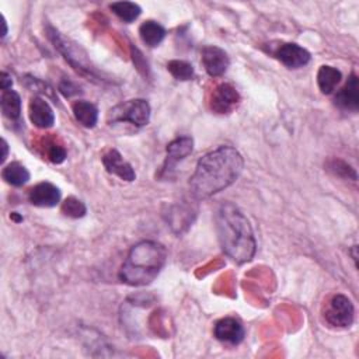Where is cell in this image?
Wrapping results in <instances>:
<instances>
[{
    "label": "cell",
    "mask_w": 359,
    "mask_h": 359,
    "mask_svg": "<svg viewBox=\"0 0 359 359\" xmlns=\"http://www.w3.org/2000/svg\"><path fill=\"white\" fill-rule=\"evenodd\" d=\"M341 79H342V74L338 69L327 65L321 66L317 73V84L320 91L323 94H331L335 90V87L339 84Z\"/></svg>",
    "instance_id": "ac0fdd59"
},
{
    "label": "cell",
    "mask_w": 359,
    "mask_h": 359,
    "mask_svg": "<svg viewBox=\"0 0 359 359\" xmlns=\"http://www.w3.org/2000/svg\"><path fill=\"white\" fill-rule=\"evenodd\" d=\"M31 122L41 129H48L55 123V114L50 105L41 97H32L28 105Z\"/></svg>",
    "instance_id": "5bb4252c"
},
{
    "label": "cell",
    "mask_w": 359,
    "mask_h": 359,
    "mask_svg": "<svg viewBox=\"0 0 359 359\" xmlns=\"http://www.w3.org/2000/svg\"><path fill=\"white\" fill-rule=\"evenodd\" d=\"M11 84H13L11 76H8L6 72H3V73H1V90H8V88H11Z\"/></svg>",
    "instance_id": "4316f807"
},
{
    "label": "cell",
    "mask_w": 359,
    "mask_h": 359,
    "mask_svg": "<svg viewBox=\"0 0 359 359\" xmlns=\"http://www.w3.org/2000/svg\"><path fill=\"white\" fill-rule=\"evenodd\" d=\"M194 149V140L189 136L177 137L167 146V156L163 163L160 175L163 178H167L171 175V172L175 170L177 164L181 163L187 156L192 153Z\"/></svg>",
    "instance_id": "52a82bcc"
},
{
    "label": "cell",
    "mask_w": 359,
    "mask_h": 359,
    "mask_svg": "<svg viewBox=\"0 0 359 359\" xmlns=\"http://www.w3.org/2000/svg\"><path fill=\"white\" fill-rule=\"evenodd\" d=\"M275 56L289 69H299L310 62V53L297 43L290 42L280 43L275 50Z\"/></svg>",
    "instance_id": "8fae6325"
},
{
    "label": "cell",
    "mask_w": 359,
    "mask_h": 359,
    "mask_svg": "<svg viewBox=\"0 0 359 359\" xmlns=\"http://www.w3.org/2000/svg\"><path fill=\"white\" fill-rule=\"evenodd\" d=\"M243 167L241 154L230 146H220L209 151L198 161L189 180L191 195L196 199H206L223 191L236 182Z\"/></svg>",
    "instance_id": "6da1fadb"
},
{
    "label": "cell",
    "mask_w": 359,
    "mask_h": 359,
    "mask_svg": "<svg viewBox=\"0 0 359 359\" xmlns=\"http://www.w3.org/2000/svg\"><path fill=\"white\" fill-rule=\"evenodd\" d=\"M167 70L170 72V74L181 81H187L191 80L194 77V67L191 63L185 62V60H170L167 63Z\"/></svg>",
    "instance_id": "7402d4cb"
},
{
    "label": "cell",
    "mask_w": 359,
    "mask_h": 359,
    "mask_svg": "<svg viewBox=\"0 0 359 359\" xmlns=\"http://www.w3.org/2000/svg\"><path fill=\"white\" fill-rule=\"evenodd\" d=\"M353 304L344 294H335L328 302L324 317L325 321L334 327H349L353 321Z\"/></svg>",
    "instance_id": "8992f818"
},
{
    "label": "cell",
    "mask_w": 359,
    "mask_h": 359,
    "mask_svg": "<svg viewBox=\"0 0 359 359\" xmlns=\"http://www.w3.org/2000/svg\"><path fill=\"white\" fill-rule=\"evenodd\" d=\"M328 167H330L331 171H334V172L338 174V175H344V177H348V178H349V174H351L353 178H356V172L353 171V168H352L351 165H348L346 163L341 161V160H332V161L328 164Z\"/></svg>",
    "instance_id": "d4e9b609"
},
{
    "label": "cell",
    "mask_w": 359,
    "mask_h": 359,
    "mask_svg": "<svg viewBox=\"0 0 359 359\" xmlns=\"http://www.w3.org/2000/svg\"><path fill=\"white\" fill-rule=\"evenodd\" d=\"M48 158L53 164H60L66 160V149L57 143H49L48 147Z\"/></svg>",
    "instance_id": "cb8c5ba5"
},
{
    "label": "cell",
    "mask_w": 359,
    "mask_h": 359,
    "mask_svg": "<svg viewBox=\"0 0 359 359\" xmlns=\"http://www.w3.org/2000/svg\"><path fill=\"white\" fill-rule=\"evenodd\" d=\"M0 105H1V112L6 118L11 121H17L21 115V98L17 91L8 88L3 90L1 98H0Z\"/></svg>",
    "instance_id": "d6986e66"
},
{
    "label": "cell",
    "mask_w": 359,
    "mask_h": 359,
    "mask_svg": "<svg viewBox=\"0 0 359 359\" xmlns=\"http://www.w3.org/2000/svg\"><path fill=\"white\" fill-rule=\"evenodd\" d=\"M167 250L157 241H140L133 245L119 269V279L130 286H144L163 269Z\"/></svg>",
    "instance_id": "3957f363"
},
{
    "label": "cell",
    "mask_w": 359,
    "mask_h": 359,
    "mask_svg": "<svg viewBox=\"0 0 359 359\" xmlns=\"http://www.w3.org/2000/svg\"><path fill=\"white\" fill-rule=\"evenodd\" d=\"M1 144H3V156H1V161H4L6 160V157H7V150H8V147H7V142L3 139L1 140Z\"/></svg>",
    "instance_id": "83f0119b"
},
{
    "label": "cell",
    "mask_w": 359,
    "mask_h": 359,
    "mask_svg": "<svg viewBox=\"0 0 359 359\" xmlns=\"http://www.w3.org/2000/svg\"><path fill=\"white\" fill-rule=\"evenodd\" d=\"M60 189L52 182H39L28 192V199L32 205L39 208H53L60 202Z\"/></svg>",
    "instance_id": "30bf717a"
},
{
    "label": "cell",
    "mask_w": 359,
    "mask_h": 359,
    "mask_svg": "<svg viewBox=\"0 0 359 359\" xmlns=\"http://www.w3.org/2000/svg\"><path fill=\"white\" fill-rule=\"evenodd\" d=\"M240 102L238 91L229 83H222L215 87L210 95V109L216 114H229Z\"/></svg>",
    "instance_id": "ba28073f"
},
{
    "label": "cell",
    "mask_w": 359,
    "mask_h": 359,
    "mask_svg": "<svg viewBox=\"0 0 359 359\" xmlns=\"http://www.w3.org/2000/svg\"><path fill=\"white\" fill-rule=\"evenodd\" d=\"M102 164H104L105 170L109 174H114V175L119 177L123 181H129L130 182V181H133L136 178V172L132 168V165L128 161H125L122 154L118 150H115V149L108 150L102 156Z\"/></svg>",
    "instance_id": "7c38bea8"
},
{
    "label": "cell",
    "mask_w": 359,
    "mask_h": 359,
    "mask_svg": "<svg viewBox=\"0 0 359 359\" xmlns=\"http://www.w3.org/2000/svg\"><path fill=\"white\" fill-rule=\"evenodd\" d=\"M215 222L217 238L226 255L237 264L251 261L257 243L248 219L233 203H223L216 212Z\"/></svg>",
    "instance_id": "7a4b0ae2"
},
{
    "label": "cell",
    "mask_w": 359,
    "mask_h": 359,
    "mask_svg": "<svg viewBox=\"0 0 359 359\" xmlns=\"http://www.w3.org/2000/svg\"><path fill=\"white\" fill-rule=\"evenodd\" d=\"M202 65L209 76L219 77L227 70L230 59L222 48L210 45L202 49Z\"/></svg>",
    "instance_id": "9c48e42d"
},
{
    "label": "cell",
    "mask_w": 359,
    "mask_h": 359,
    "mask_svg": "<svg viewBox=\"0 0 359 359\" xmlns=\"http://www.w3.org/2000/svg\"><path fill=\"white\" fill-rule=\"evenodd\" d=\"M59 90H60V93H62L65 97H70V95H73V94L77 93V87H76L70 80L62 81L60 86H59Z\"/></svg>",
    "instance_id": "484cf974"
},
{
    "label": "cell",
    "mask_w": 359,
    "mask_h": 359,
    "mask_svg": "<svg viewBox=\"0 0 359 359\" xmlns=\"http://www.w3.org/2000/svg\"><path fill=\"white\" fill-rule=\"evenodd\" d=\"M72 111L73 115L76 118V121L84 126V128H94L97 121H98V109L94 104H91L90 101H76L72 105Z\"/></svg>",
    "instance_id": "2e32d148"
},
{
    "label": "cell",
    "mask_w": 359,
    "mask_h": 359,
    "mask_svg": "<svg viewBox=\"0 0 359 359\" xmlns=\"http://www.w3.org/2000/svg\"><path fill=\"white\" fill-rule=\"evenodd\" d=\"M1 177L3 180L13 185V187H22L24 184L28 182L29 180V172L25 168V165H22L18 161H13L10 164H7L3 171H1Z\"/></svg>",
    "instance_id": "ffe728a7"
},
{
    "label": "cell",
    "mask_w": 359,
    "mask_h": 359,
    "mask_svg": "<svg viewBox=\"0 0 359 359\" xmlns=\"http://www.w3.org/2000/svg\"><path fill=\"white\" fill-rule=\"evenodd\" d=\"M109 8L125 22L135 21L142 13V8L133 1H115L109 6Z\"/></svg>",
    "instance_id": "44dd1931"
},
{
    "label": "cell",
    "mask_w": 359,
    "mask_h": 359,
    "mask_svg": "<svg viewBox=\"0 0 359 359\" xmlns=\"http://www.w3.org/2000/svg\"><path fill=\"white\" fill-rule=\"evenodd\" d=\"M335 105L346 111H358L359 108V86L356 74H351L345 86L337 93Z\"/></svg>",
    "instance_id": "9a60e30c"
},
{
    "label": "cell",
    "mask_w": 359,
    "mask_h": 359,
    "mask_svg": "<svg viewBox=\"0 0 359 359\" xmlns=\"http://www.w3.org/2000/svg\"><path fill=\"white\" fill-rule=\"evenodd\" d=\"M139 35L143 43H146L150 48H154L161 43V41L165 36V29L163 25H160L157 21L147 20L139 27Z\"/></svg>",
    "instance_id": "e0dca14e"
},
{
    "label": "cell",
    "mask_w": 359,
    "mask_h": 359,
    "mask_svg": "<svg viewBox=\"0 0 359 359\" xmlns=\"http://www.w3.org/2000/svg\"><path fill=\"white\" fill-rule=\"evenodd\" d=\"M62 212L69 217L79 219L86 215L87 208L80 199H77L74 196H69L62 202Z\"/></svg>",
    "instance_id": "603a6c76"
},
{
    "label": "cell",
    "mask_w": 359,
    "mask_h": 359,
    "mask_svg": "<svg viewBox=\"0 0 359 359\" xmlns=\"http://www.w3.org/2000/svg\"><path fill=\"white\" fill-rule=\"evenodd\" d=\"M48 36L53 42L55 48L65 56V59L77 70L81 73H86L88 76H95V70L88 65L86 59V53L73 42L66 39L60 32H57L55 28H48Z\"/></svg>",
    "instance_id": "5b68a950"
},
{
    "label": "cell",
    "mask_w": 359,
    "mask_h": 359,
    "mask_svg": "<svg viewBox=\"0 0 359 359\" xmlns=\"http://www.w3.org/2000/svg\"><path fill=\"white\" fill-rule=\"evenodd\" d=\"M150 121V105L146 100L135 98L118 104L108 112V122L121 123L129 122L136 128L146 126Z\"/></svg>",
    "instance_id": "277c9868"
},
{
    "label": "cell",
    "mask_w": 359,
    "mask_h": 359,
    "mask_svg": "<svg viewBox=\"0 0 359 359\" xmlns=\"http://www.w3.org/2000/svg\"><path fill=\"white\" fill-rule=\"evenodd\" d=\"M215 337L224 344L237 345L244 338V328L241 323L233 317H226L215 324Z\"/></svg>",
    "instance_id": "4fadbf2b"
}]
</instances>
